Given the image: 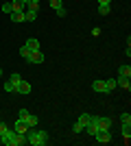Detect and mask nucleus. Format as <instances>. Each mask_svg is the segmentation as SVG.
I'll use <instances>...</instances> for the list:
<instances>
[{"label":"nucleus","instance_id":"obj_1","mask_svg":"<svg viewBox=\"0 0 131 146\" xmlns=\"http://www.w3.org/2000/svg\"><path fill=\"white\" fill-rule=\"evenodd\" d=\"M26 140H29V144H33V146L50 144L48 133H46V131H35V127H29V131H26Z\"/></svg>","mask_w":131,"mask_h":146},{"label":"nucleus","instance_id":"obj_2","mask_svg":"<svg viewBox=\"0 0 131 146\" xmlns=\"http://www.w3.org/2000/svg\"><path fill=\"white\" fill-rule=\"evenodd\" d=\"M96 124H98V131H109L112 129V120L107 116H96Z\"/></svg>","mask_w":131,"mask_h":146},{"label":"nucleus","instance_id":"obj_3","mask_svg":"<svg viewBox=\"0 0 131 146\" xmlns=\"http://www.w3.org/2000/svg\"><path fill=\"white\" fill-rule=\"evenodd\" d=\"M94 140L98 142V144H109L112 142V133L109 131H98V133L94 135Z\"/></svg>","mask_w":131,"mask_h":146},{"label":"nucleus","instance_id":"obj_4","mask_svg":"<svg viewBox=\"0 0 131 146\" xmlns=\"http://www.w3.org/2000/svg\"><path fill=\"white\" fill-rule=\"evenodd\" d=\"M13 133H22V135H26V131H29V127H26V122L22 120V118H18V122L13 124Z\"/></svg>","mask_w":131,"mask_h":146},{"label":"nucleus","instance_id":"obj_5","mask_svg":"<svg viewBox=\"0 0 131 146\" xmlns=\"http://www.w3.org/2000/svg\"><path fill=\"white\" fill-rule=\"evenodd\" d=\"M83 131H87V135L90 137H94V135L98 133V124H96V116H92V120H90V124H87Z\"/></svg>","mask_w":131,"mask_h":146},{"label":"nucleus","instance_id":"obj_6","mask_svg":"<svg viewBox=\"0 0 131 146\" xmlns=\"http://www.w3.org/2000/svg\"><path fill=\"white\" fill-rule=\"evenodd\" d=\"M24 144H29L26 135H22V133H13V137H11V146H24Z\"/></svg>","mask_w":131,"mask_h":146},{"label":"nucleus","instance_id":"obj_7","mask_svg":"<svg viewBox=\"0 0 131 146\" xmlns=\"http://www.w3.org/2000/svg\"><path fill=\"white\" fill-rule=\"evenodd\" d=\"M120 131H122V137H125V144H129V142H131V122H122V127H120Z\"/></svg>","mask_w":131,"mask_h":146},{"label":"nucleus","instance_id":"obj_8","mask_svg":"<svg viewBox=\"0 0 131 146\" xmlns=\"http://www.w3.org/2000/svg\"><path fill=\"white\" fill-rule=\"evenodd\" d=\"M31 83H29V81H20V85L15 87V92H18V94H31Z\"/></svg>","mask_w":131,"mask_h":146},{"label":"nucleus","instance_id":"obj_9","mask_svg":"<svg viewBox=\"0 0 131 146\" xmlns=\"http://www.w3.org/2000/svg\"><path fill=\"white\" fill-rule=\"evenodd\" d=\"M29 63H44V52H42V50H35V52H31V57H29Z\"/></svg>","mask_w":131,"mask_h":146},{"label":"nucleus","instance_id":"obj_10","mask_svg":"<svg viewBox=\"0 0 131 146\" xmlns=\"http://www.w3.org/2000/svg\"><path fill=\"white\" fill-rule=\"evenodd\" d=\"M24 46H26V48H29V50H31V52H35V50H39V42H37V39H35V37H29V39H26V42H24Z\"/></svg>","mask_w":131,"mask_h":146},{"label":"nucleus","instance_id":"obj_11","mask_svg":"<svg viewBox=\"0 0 131 146\" xmlns=\"http://www.w3.org/2000/svg\"><path fill=\"white\" fill-rule=\"evenodd\" d=\"M116 85H120L122 90L129 92V90H131V81L127 79V76H118V79H116Z\"/></svg>","mask_w":131,"mask_h":146},{"label":"nucleus","instance_id":"obj_12","mask_svg":"<svg viewBox=\"0 0 131 146\" xmlns=\"http://www.w3.org/2000/svg\"><path fill=\"white\" fill-rule=\"evenodd\" d=\"M11 5H13V13L15 11H24L26 9V0H11Z\"/></svg>","mask_w":131,"mask_h":146},{"label":"nucleus","instance_id":"obj_13","mask_svg":"<svg viewBox=\"0 0 131 146\" xmlns=\"http://www.w3.org/2000/svg\"><path fill=\"white\" fill-rule=\"evenodd\" d=\"M118 76H127V79L131 76V66H129V63H125V66L118 68Z\"/></svg>","mask_w":131,"mask_h":146},{"label":"nucleus","instance_id":"obj_14","mask_svg":"<svg viewBox=\"0 0 131 146\" xmlns=\"http://www.w3.org/2000/svg\"><path fill=\"white\" fill-rule=\"evenodd\" d=\"M24 122H26V127H35V124L39 122V118L35 116V113H29V116L24 118Z\"/></svg>","mask_w":131,"mask_h":146},{"label":"nucleus","instance_id":"obj_15","mask_svg":"<svg viewBox=\"0 0 131 146\" xmlns=\"http://www.w3.org/2000/svg\"><path fill=\"white\" fill-rule=\"evenodd\" d=\"M90 120H92V116H90V113H81V116H79V120H76V122H79V124H81V127L85 129L87 124H90Z\"/></svg>","mask_w":131,"mask_h":146},{"label":"nucleus","instance_id":"obj_16","mask_svg":"<svg viewBox=\"0 0 131 146\" xmlns=\"http://www.w3.org/2000/svg\"><path fill=\"white\" fill-rule=\"evenodd\" d=\"M35 18H37V11H33V9H24V20H26V22H33Z\"/></svg>","mask_w":131,"mask_h":146},{"label":"nucleus","instance_id":"obj_17","mask_svg":"<svg viewBox=\"0 0 131 146\" xmlns=\"http://www.w3.org/2000/svg\"><path fill=\"white\" fill-rule=\"evenodd\" d=\"M92 90H94V92H105V81L96 79V81L92 83Z\"/></svg>","mask_w":131,"mask_h":146},{"label":"nucleus","instance_id":"obj_18","mask_svg":"<svg viewBox=\"0 0 131 146\" xmlns=\"http://www.w3.org/2000/svg\"><path fill=\"white\" fill-rule=\"evenodd\" d=\"M9 18H11L13 22H26V20H24V11H15V13H11Z\"/></svg>","mask_w":131,"mask_h":146},{"label":"nucleus","instance_id":"obj_19","mask_svg":"<svg viewBox=\"0 0 131 146\" xmlns=\"http://www.w3.org/2000/svg\"><path fill=\"white\" fill-rule=\"evenodd\" d=\"M116 87H118V85H116V79H107L105 81V92H107V94H109L112 90H116Z\"/></svg>","mask_w":131,"mask_h":146},{"label":"nucleus","instance_id":"obj_20","mask_svg":"<svg viewBox=\"0 0 131 146\" xmlns=\"http://www.w3.org/2000/svg\"><path fill=\"white\" fill-rule=\"evenodd\" d=\"M109 11H112V7H109V5H98V15L105 18V15H109Z\"/></svg>","mask_w":131,"mask_h":146},{"label":"nucleus","instance_id":"obj_21","mask_svg":"<svg viewBox=\"0 0 131 146\" xmlns=\"http://www.w3.org/2000/svg\"><path fill=\"white\" fill-rule=\"evenodd\" d=\"M0 9H2V13H5V15H11V13H13V5H11V2H5Z\"/></svg>","mask_w":131,"mask_h":146},{"label":"nucleus","instance_id":"obj_22","mask_svg":"<svg viewBox=\"0 0 131 146\" xmlns=\"http://www.w3.org/2000/svg\"><path fill=\"white\" fill-rule=\"evenodd\" d=\"M20 55H22V59H24V61H29V57H31V50H29L24 44H22V48H20Z\"/></svg>","mask_w":131,"mask_h":146},{"label":"nucleus","instance_id":"obj_23","mask_svg":"<svg viewBox=\"0 0 131 146\" xmlns=\"http://www.w3.org/2000/svg\"><path fill=\"white\" fill-rule=\"evenodd\" d=\"M9 81L13 83V87H18L20 81H22V76H20V74H11V76H9Z\"/></svg>","mask_w":131,"mask_h":146},{"label":"nucleus","instance_id":"obj_24","mask_svg":"<svg viewBox=\"0 0 131 146\" xmlns=\"http://www.w3.org/2000/svg\"><path fill=\"white\" fill-rule=\"evenodd\" d=\"M50 7L57 11V9H61V7H63V0H50Z\"/></svg>","mask_w":131,"mask_h":146},{"label":"nucleus","instance_id":"obj_25","mask_svg":"<svg viewBox=\"0 0 131 146\" xmlns=\"http://www.w3.org/2000/svg\"><path fill=\"white\" fill-rule=\"evenodd\" d=\"M29 113H31V111L26 109V107H22V109H20V113H18V118H22V120H24V118L29 116Z\"/></svg>","mask_w":131,"mask_h":146},{"label":"nucleus","instance_id":"obj_26","mask_svg":"<svg viewBox=\"0 0 131 146\" xmlns=\"http://www.w3.org/2000/svg\"><path fill=\"white\" fill-rule=\"evenodd\" d=\"M120 122H131V113L129 111H125V113L120 116Z\"/></svg>","mask_w":131,"mask_h":146},{"label":"nucleus","instance_id":"obj_27","mask_svg":"<svg viewBox=\"0 0 131 146\" xmlns=\"http://www.w3.org/2000/svg\"><path fill=\"white\" fill-rule=\"evenodd\" d=\"M5 92H15V87H13L11 81H7V83H5Z\"/></svg>","mask_w":131,"mask_h":146},{"label":"nucleus","instance_id":"obj_28","mask_svg":"<svg viewBox=\"0 0 131 146\" xmlns=\"http://www.w3.org/2000/svg\"><path fill=\"white\" fill-rule=\"evenodd\" d=\"M72 131H74V133H81V131H83V127L79 124V122H74V127H72Z\"/></svg>","mask_w":131,"mask_h":146},{"label":"nucleus","instance_id":"obj_29","mask_svg":"<svg viewBox=\"0 0 131 146\" xmlns=\"http://www.w3.org/2000/svg\"><path fill=\"white\" fill-rule=\"evenodd\" d=\"M66 13H68V11H66V7H61V9H57V15H59V18H63Z\"/></svg>","mask_w":131,"mask_h":146},{"label":"nucleus","instance_id":"obj_30","mask_svg":"<svg viewBox=\"0 0 131 146\" xmlns=\"http://www.w3.org/2000/svg\"><path fill=\"white\" fill-rule=\"evenodd\" d=\"M112 0H98V5H109Z\"/></svg>","mask_w":131,"mask_h":146},{"label":"nucleus","instance_id":"obj_31","mask_svg":"<svg viewBox=\"0 0 131 146\" xmlns=\"http://www.w3.org/2000/svg\"><path fill=\"white\" fill-rule=\"evenodd\" d=\"M0 76H2V68H0Z\"/></svg>","mask_w":131,"mask_h":146},{"label":"nucleus","instance_id":"obj_32","mask_svg":"<svg viewBox=\"0 0 131 146\" xmlns=\"http://www.w3.org/2000/svg\"><path fill=\"white\" fill-rule=\"evenodd\" d=\"M0 146H2V140H0Z\"/></svg>","mask_w":131,"mask_h":146},{"label":"nucleus","instance_id":"obj_33","mask_svg":"<svg viewBox=\"0 0 131 146\" xmlns=\"http://www.w3.org/2000/svg\"><path fill=\"white\" fill-rule=\"evenodd\" d=\"M35 2H39V0H35Z\"/></svg>","mask_w":131,"mask_h":146},{"label":"nucleus","instance_id":"obj_34","mask_svg":"<svg viewBox=\"0 0 131 146\" xmlns=\"http://www.w3.org/2000/svg\"><path fill=\"white\" fill-rule=\"evenodd\" d=\"M0 122H2V120H0Z\"/></svg>","mask_w":131,"mask_h":146}]
</instances>
